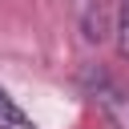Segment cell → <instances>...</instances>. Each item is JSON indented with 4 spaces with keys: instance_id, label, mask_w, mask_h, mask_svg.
I'll use <instances>...</instances> for the list:
<instances>
[{
    "instance_id": "obj_3",
    "label": "cell",
    "mask_w": 129,
    "mask_h": 129,
    "mask_svg": "<svg viewBox=\"0 0 129 129\" xmlns=\"http://www.w3.org/2000/svg\"><path fill=\"white\" fill-rule=\"evenodd\" d=\"M117 52L121 60H129V0H121L117 8Z\"/></svg>"
},
{
    "instance_id": "obj_2",
    "label": "cell",
    "mask_w": 129,
    "mask_h": 129,
    "mask_svg": "<svg viewBox=\"0 0 129 129\" xmlns=\"http://www.w3.org/2000/svg\"><path fill=\"white\" fill-rule=\"evenodd\" d=\"M0 129H36V121H32L4 89H0Z\"/></svg>"
},
{
    "instance_id": "obj_1",
    "label": "cell",
    "mask_w": 129,
    "mask_h": 129,
    "mask_svg": "<svg viewBox=\"0 0 129 129\" xmlns=\"http://www.w3.org/2000/svg\"><path fill=\"white\" fill-rule=\"evenodd\" d=\"M93 97H97V101L117 117V125H125V129H129V97H125L121 89H113V85L101 77V81H97V89H93Z\"/></svg>"
}]
</instances>
